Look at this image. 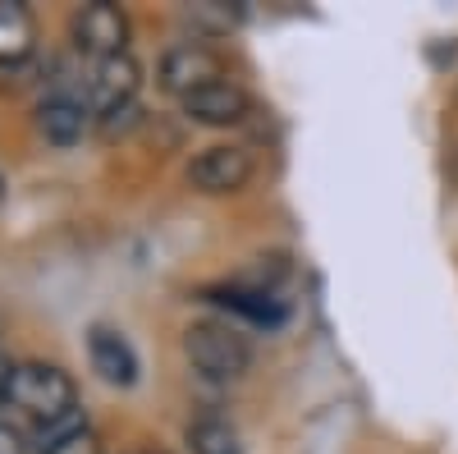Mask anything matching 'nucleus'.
Returning <instances> with one entry per match:
<instances>
[{
    "label": "nucleus",
    "instance_id": "4468645a",
    "mask_svg": "<svg viewBox=\"0 0 458 454\" xmlns=\"http://www.w3.org/2000/svg\"><path fill=\"white\" fill-rule=\"evenodd\" d=\"M42 454H106V450H101V436L83 423V427H73L69 436H60L55 445H47Z\"/></svg>",
    "mask_w": 458,
    "mask_h": 454
},
{
    "label": "nucleus",
    "instance_id": "20e7f679",
    "mask_svg": "<svg viewBox=\"0 0 458 454\" xmlns=\"http://www.w3.org/2000/svg\"><path fill=\"white\" fill-rule=\"evenodd\" d=\"M157 79H161V88H165L170 97L183 101L188 92H198V88L225 79V56H220L211 42H202V37H188V42H174V47L161 56Z\"/></svg>",
    "mask_w": 458,
    "mask_h": 454
},
{
    "label": "nucleus",
    "instance_id": "6e6552de",
    "mask_svg": "<svg viewBox=\"0 0 458 454\" xmlns=\"http://www.w3.org/2000/svg\"><path fill=\"white\" fill-rule=\"evenodd\" d=\"M92 124V110H88V97L69 92V88H55L42 106H37V133H42L51 147H73Z\"/></svg>",
    "mask_w": 458,
    "mask_h": 454
},
{
    "label": "nucleus",
    "instance_id": "ddd939ff",
    "mask_svg": "<svg viewBox=\"0 0 458 454\" xmlns=\"http://www.w3.org/2000/svg\"><path fill=\"white\" fill-rule=\"evenodd\" d=\"M193 28L198 32H207V37H220V32H229L239 19H243V10L239 5H220V0H202V5H193Z\"/></svg>",
    "mask_w": 458,
    "mask_h": 454
},
{
    "label": "nucleus",
    "instance_id": "7ed1b4c3",
    "mask_svg": "<svg viewBox=\"0 0 458 454\" xmlns=\"http://www.w3.org/2000/svg\"><path fill=\"white\" fill-rule=\"evenodd\" d=\"M257 175V161L252 151L239 147V142H211L202 147L193 166H188V184L207 198H229V193H243Z\"/></svg>",
    "mask_w": 458,
    "mask_h": 454
},
{
    "label": "nucleus",
    "instance_id": "9d476101",
    "mask_svg": "<svg viewBox=\"0 0 458 454\" xmlns=\"http://www.w3.org/2000/svg\"><path fill=\"white\" fill-rule=\"evenodd\" d=\"M37 42V23L32 10L19 5V0H0V64H19L32 56Z\"/></svg>",
    "mask_w": 458,
    "mask_h": 454
},
{
    "label": "nucleus",
    "instance_id": "f3484780",
    "mask_svg": "<svg viewBox=\"0 0 458 454\" xmlns=\"http://www.w3.org/2000/svg\"><path fill=\"white\" fill-rule=\"evenodd\" d=\"M0 198H5V175H0Z\"/></svg>",
    "mask_w": 458,
    "mask_h": 454
},
{
    "label": "nucleus",
    "instance_id": "9b49d317",
    "mask_svg": "<svg viewBox=\"0 0 458 454\" xmlns=\"http://www.w3.org/2000/svg\"><path fill=\"white\" fill-rule=\"evenodd\" d=\"M216 303H225L229 313H239L257 326H280L284 321V303L276 294H266V289H211Z\"/></svg>",
    "mask_w": 458,
    "mask_h": 454
},
{
    "label": "nucleus",
    "instance_id": "39448f33",
    "mask_svg": "<svg viewBox=\"0 0 458 454\" xmlns=\"http://www.w3.org/2000/svg\"><path fill=\"white\" fill-rule=\"evenodd\" d=\"M138 88H142V69L129 51L97 60L92 73H88V110L97 120H110V116H120V110L138 106Z\"/></svg>",
    "mask_w": 458,
    "mask_h": 454
},
{
    "label": "nucleus",
    "instance_id": "2eb2a0df",
    "mask_svg": "<svg viewBox=\"0 0 458 454\" xmlns=\"http://www.w3.org/2000/svg\"><path fill=\"white\" fill-rule=\"evenodd\" d=\"M14 367L5 354H0V408H14Z\"/></svg>",
    "mask_w": 458,
    "mask_h": 454
},
{
    "label": "nucleus",
    "instance_id": "1a4fd4ad",
    "mask_svg": "<svg viewBox=\"0 0 458 454\" xmlns=\"http://www.w3.org/2000/svg\"><path fill=\"white\" fill-rule=\"evenodd\" d=\"M88 358H92V372L101 376L106 386L129 390L138 381V354H133V345L114 326H106V321H97L88 330Z\"/></svg>",
    "mask_w": 458,
    "mask_h": 454
},
{
    "label": "nucleus",
    "instance_id": "0eeeda50",
    "mask_svg": "<svg viewBox=\"0 0 458 454\" xmlns=\"http://www.w3.org/2000/svg\"><path fill=\"white\" fill-rule=\"evenodd\" d=\"M183 116L193 124H207V129H234L252 116V97L234 83V79H220V83H207L198 92H188L183 101Z\"/></svg>",
    "mask_w": 458,
    "mask_h": 454
},
{
    "label": "nucleus",
    "instance_id": "423d86ee",
    "mask_svg": "<svg viewBox=\"0 0 458 454\" xmlns=\"http://www.w3.org/2000/svg\"><path fill=\"white\" fill-rule=\"evenodd\" d=\"M73 47L83 56L97 60H110V56H124L129 51V14L110 0H92L73 14Z\"/></svg>",
    "mask_w": 458,
    "mask_h": 454
},
{
    "label": "nucleus",
    "instance_id": "a211bd4d",
    "mask_svg": "<svg viewBox=\"0 0 458 454\" xmlns=\"http://www.w3.org/2000/svg\"><path fill=\"white\" fill-rule=\"evenodd\" d=\"M142 454H157V450H142Z\"/></svg>",
    "mask_w": 458,
    "mask_h": 454
},
{
    "label": "nucleus",
    "instance_id": "f257e3e1",
    "mask_svg": "<svg viewBox=\"0 0 458 454\" xmlns=\"http://www.w3.org/2000/svg\"><path fill=\"white\" fill-rule=\"evenodd\" d=\"M183 358L202 372L207 381H243L252 367V345L234 321L202 317L183 330Z\"/></svg>",
    "mask_w": 458,
    "mask_h": 454
},
{
    "label": "nucleus",
    "instance_id": "f03ea898",
    "mask_svg": "<svg viewBox=\"0 0 458 454\" xmlns=\"http://www.w3.org/2000/svg\"><path fill=\"white\" fill-rule=\"evenodd\" d=\"M14 408L28 413L37 423V432L55 427V423L79 413V386L55 363H19L14 367Z\"/></svg>",
    "mask_w": 458,
    "mask_h": 454
},
{
    "label": "nucleus",
    "instance_id": "dca6fc26",
    "mask_svg": "<svg viewBox=\"0 0 458 454\" xmlns=\"http://www.w3.org/2000/svg\"><path fill=\"white\" fill-rule=\"evenodd\" d=\"M0 454H32L28 441H23V432H14L10 423H0Z\"/></svg>",
    "mask_w": 458,
    "mask_h": 454
},
{
    "label": "nucleus",
    "instance_id": "f8f14e48",
    "mask_svg": "<svg viewBox=\"0 0 458 454\" xmlns=\"http://www.w3.org/2000/svg\"><path fill=\"white\" fill-rule=\"evenodd\" d=\"M183 441H188V450H193V454H243L239 432L229 427L225 418H198V423H188Z\"/></svg>",
    "mask_w": 458,
    "mask_h": 454
}]
</instances>
